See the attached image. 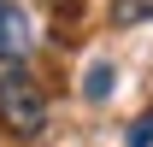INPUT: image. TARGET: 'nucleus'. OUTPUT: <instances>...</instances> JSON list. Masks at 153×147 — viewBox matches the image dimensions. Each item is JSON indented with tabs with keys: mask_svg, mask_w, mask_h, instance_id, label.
I'll return each mask as SVG.
<instances>
[{
	"mask_svg": "<svg viewBox=\"0 0 153 147\" xmlns=\"http://www.w3.org/2000/svg\"><path fill=\"white\" fill-rule=\"evenodd\" d=\"M0 129H12V135H24V141L47 129V100H41V88L18 71V65L0 71Z\"/></svg>",
	"mask_w": 153,
	"mask_h": 147,
	"instance_id": "nucleus-1",
	"label": "nucleus"
},
{
	"mask_svg": "<svg viewBox=\"0 0 153 147\" xmlns=\"http://www.w3.org/2000/svg\"><path fill=\"white\" fill-rule=\"evenodd\" d=\"M30 53V18L18 12V0H0V65H18Z\"/></svg>",
	"mask_w": 153,
	"mask_h": 147,
	"instance_id": "nucleus-2",
	"label": "nucleus"
},
{
	"mask_svg": "<svg viewBox=\"0 0 153 147\" xmlns=\"http://www.w3.org/2000/svg\"><path fill=\"white\" fill-rule=\"evenodd\" d=\"M82 94H88V100H106V94H112V65H106V59H100V65H88Z\"/></svg>",
	"mask_w": 153,
	"mask_h": 147,
	"instance_id": "nucleus-3",
	"label": "nucleus"
},
{
	"mask_svg": "<svg viewBox=\"0 0 153 147\" xmlns=\"http://www.w3.org/2000/svg\"><path fill=\"white\" fill-rule=\"evenodd\" d=\"M130 147H153V112H141V118H135V129H130Z\"/></svg>",
	"mask_w": 153,
	"mask_h": 147,
	"instance_id": "nucleus-4",
	"label": "nucleus"
}]
</instances>
